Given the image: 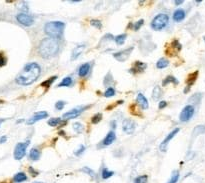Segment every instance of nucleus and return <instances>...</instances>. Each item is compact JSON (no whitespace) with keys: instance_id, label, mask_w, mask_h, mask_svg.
I'll list each match as a JSON object with an SVG mask.
<instances>
[{"instance_id":"obj_27","label":"nucleus","mask_w":205,"mask_h":183,"mask_svg":"<svg viewBox=\"0 0 205 183\" xmlns=\"http://www.w3.org/2000/svg\"><path fill=\"white\" fill-rule=\"evenodd\" d=\"M168 65H169V62H168L167 59H165V58H160V59L157 61L156 67L158 69H163V68H166Z\"/></svg>"},{"instance_id":"obj_22","label":"nucleus","mask_w":205,"mask_h":183,"mask_svg":"<svg viewBox=\"0 0 205 183\" xmlns=\"http://www.w3.org/2000/svg\"><path fill=\"white\" fill-rule=\"evenodd\" d=\"M169 83H173V84L177 85L178 83H179V81H178L177 79H176L174 76L169 75V76H167V77L162 81V85H163V86H166V85L169 84Z\"/></svg>"},{"instance_id":"obj_17","label":"nucleus","mask_w":205,"mask_h":183,"mask_svg":"<svg viewBox=\"0 0 205 183\" xmlns=\"http://www.w3.org/2000/svg\"><path fill=\"white\" fill-rule=\"evenodd\" d=\"M185 16H186V13L183 9H177L176 11H174L173 13V20L175 22H180L182 21V20H184Z\"/></svg>"},{"instance_id":"obj_11","label":"nucleus","mask_w":205,"mask_h":183,"mask_svg":"<svg viewBox=\"0 0 205 183\" xmlns=\"http://www.w3.org/2000/svg\"><path fill=\"white\" fill-rule=\"evenodd\" d=\"M122 130L126 134H132L135 130V123L132 119H124L122 122Z\"/></svg>"},{"instance_id":"obj_42","label":"nucleus","mask_w":205,"mask_h":183,"mask_svg":"<svg viewBox=\"0 0 205 183\" xmlns=\"http://www.w3.org/2000/svg\"><path fill=\"white\" fill-rule=\"evenodd\" d=\"M172 46H173V48H176V49H177L178 51H179V50H181V48H182L181 44L179 43V41H178V40H174L173 42H172Z\"/></svg>"},{"instance_id":"obj_30","label":"nucleus","mask_w":205,"mask_h":183,"mask_svg":"<svg viewBox=\"0 0 205 183\" xmlns=\"http://www.w3.org/2000/svg\"><path fill=\"white\" fill-rule=\"evenodd\" d=\"M113 174H114L113 171H110V170H108L107 168H104L101 172V177H102V179H108V178L113 176Z\"/></svg>"},{"instance_id":"obj_9","label":"nucleus","mask_w":205,"mask_h":183,"mask_svg":"<svg viewBox=\"0 0 205 183\" xmlns=\"http://www.w3.org/2000/svg\"><path fill=\"white\" fill-rule=\"evenodd\" d=\"M133 49H134V47L131 46L129 48L124 49V50H121L119 52L114 53L113 56H114V58H115L116 60H118L119 62H124L127 59V58L130 56V54H131V52L133 51Z\"/></svg>"},{"instance_id":"obj_36","label":"nucleus","mask_w":205,"mask_h":183,"mask_svg":"<svg viewBox=\"0 0 205 183\" xmlns=\"http://www.w3.org/2000/svg\"><path fill=\"white\" fill-rule=\"evenodd\" d=\"M205 132V126L203 125H199L193 130V135H197V134H202Z\"/></svg>"},{"instance_id":"obj_31","label":"nucleus","mask_w":205,"mask_h":183,"mask_svg":"<svg viewBox=\"0 0 205 183\" xmlns=\"http://www.w3.org/2000/svg\"><path fill=\"white\" fill-rule=\"evenodd\" d=\"M103 95H104V97H106V98L113 97L114 95H115V89H114L113 87H108Z\"/></svg>"},{"instance_id":"obj_25","label":"nucleus","mask_w":205,"mask_h":183,"mask_svg":"<svg viewBox=\"0 0 205 183\" xmlns=\"http://www.w3.org/2000/svg\"><path fill=\"white\" fill-rule=\"evenodd\" d=\"M161 95H162L161 88L159 86H155L153 91H152V98L154 99V100H158V99L161 97Z\"/></svg>"},{"instance_id":"obj_43","label":"nucleus","mask_w":205,"mask_h":183,"mask_svg":"<svg viewBox=\"0 0 205 183\" xmlns=\"http://www.w3.org/2000/svg\"><path fill=\"white\" fill-rule=\"evenodd\" d=\"M20 9L22 10V13H24V11H28V5H27V2L23 1L21 3V6H19Z\"/></svg>"},{"instance_id":"obj_1","label":"nucleus","mask_w":205,"mask_h":183,"mask_svg":"<svg viewBox=\"0 0 205 183\" xmlns=\"http://www.w3.org/2000/svg\"><path fill=\"white\" fill-rule=\"evenodd\" d=\"M41 74V67L36 62H30L26 64L21 72H20L15 81L17 84L22 86H28L34 83Z\"/></svg>"},{"instance_id":"obj_2","label":"nucleus","mask_w":205,"mask_h":183,"mask_svg":"<svg viewBox=\"0 0 205 183\" xmlns=\"http://www.w3.org/2000/svg\"><path fill=\"white\" fill-rule=\"evenodd\" d=\"M59 51V43L56 39H53L48 37V38H44L39 44L38 52L40 56L44 58V59H48V58L53 57L56 55Z\"/></svg>"},{"instance_id":"obj_7","label":"nucleus","mask_w":205,"mask_h":183,"mask_svg":"<svg viewBox=\"0 0 205 183\" xmlns=\"http://www.w3.org/2000/svg\"><path fill=\"white\" fill-rule=\"evenodd\" d=\"M89 106H79V107H76V108H73L72 110L66 112V113L63 114V119L65 120H68V119H74L76 117H78V116L83 112L85 109H87Z\"/></svg>"},{"instance_id":"obj_41","label":"nucleus","mask_w":205,"mask_h":183,"mask_svg":"<svg viewBox=\"0 0 205 183\" xmlns=\"http://www.w3.org/2000/svg\"><path fill=\"white\" fill-rule=\"evenodd\" d=\"M200 98H201V94H200V93H197V94H194L193 96H192V97L189 99V101H192V100H193L194 103H197V102H199Z\"/></svg>"},{"instance_id":"obj_40","label":"nucleus","mask_w":205,"mask_h":183,"mask_svg":"<svg viewBox=\"0 0 205 183\" xmlns=\"http://www.w3.org/2000/svg\"><path fill=\"white\" fill-rule=\"evenodd\" d=\"M84 151H85V146H84V145H80V146L74 151V154H75L76 156H80Z\"/></svg>"},{"instance_id":"obj_39","label":"nucleus","mask_w":205,"mask_h":183,"mask_svg":"<svg viewBox=\"0 0 205 183\" xmlns=\"http://www.w3.org/2000/svg\"><path fill=\"white\" fill-rule=\"evenodd\" d=\"M65 104H66V102H65V101L59 100V101H57L55 103V108H56L57 110H62L63 108H64V106H65Z\"/></svg>"},{"instance_id":"obj_14","label":"nucleus","mask_w":205,"mask_h":183,"mask_svg":"<svg viewBox=\"0 0 205 183\" xmlns=\"http://www.w3.org/2000/svg\"><path fill=\"white\" fill-rule=\"evenodd\" d=\"M136 102H137V104L140 106L141 109H143V110L148 109V107H149L148 101H147L146 97H145L142 93H138V94H137Z\"/></svg>"},{"instance_id":"obj_10","label":"nucleus","mask_w":205,"mask_h":183,"mask_svg":"<svg viewBox=\"0 0 205 183\" xmlns=\"http://www.w3.org/2000/svg\"><path fill=\"white\" fill-rule=\"evenodd\" d=\"M179 128H175L174 130H172L169 134H167V136L164 138V140L162 141V142L160 143V145H159V149H160V151L161 152H165L166 151V149H167V145H168V143H169V141L170 140H172V138L177 134V133L179 132Z\"/></svg>"},{"instance_id":"obj_12","label":"nucleus","mask_w":205,"mask_h":183,"mask_svg":"<svg viewBox=\"0 0 205 183\" xmlns=\"http://www.w3.org/2000/svg\"><path fill=\"white\" fill-rule=\"evenodd\" d=\"M48 116V113L46 111H39V112H36V113L32 116L31 118H29L27 120V124L28 125H31V124H33V123H35V122H37V121H39V120H42V119H44V118H46Z\"/></svg>"},{"instance_id":"obj_8","label":"nucleus","mask_w":205,"mask_h":183,"mask_svg":"<svg viewBox=\"0 0 205 183\" xmlns=\"http://www.w3.org/2000/svg\"><path fill=\"white\" fill-rule=\"evenodd\" d=\"M16 19H17V21L20 24H22V25H24V26H31V25H33V23H34L33 17H31L30 15H28L26 13H22V12L17 14Z\"/></svg>"},{"instance_id":"obj_28","label":"nucleus","mask_w":205,"mask_h":183,"mask_svg":"<svg viewBox=\"0 0 205 183\" xmlns=\"http://www.w3.org/2000/svg\"><path fill=\"white\" fill-rule=\"evenodd\" d=\"M126 38H127L126 34H120V35H117L116 37H114V41H115L117 45H123Z\"/></svg>"},{"instance_id":"obj_44","label":"nucleus","mask_w":205,"mask_h":183,"mask_svg":"<svg viewBox=\"0 0 205 183\" xmlns=\"http://www.w3.org/2000/svg\"><path fill=\"white\" fill-rule=\"evenodd\" d=\"M6 58L3 56L2 53H0V67H2V66H4L6 64Z\"/></svg>"},{"instance_id":"obj_3","label":"nucleus","mask_w":205,"mask_h":183,"mask_svg":"<svg viewBox=\"0 0 205 183\" xmlns=\"http://www.w3.org/2000/svg\"><path fill=\"white\" fill-rule=\"evenodd\" d=\"M65 24L62 21H50L44 25L45 33L53 39H60L63 34Z\"/></svg>"},{"instance_id":"obj_15","label":"nucleus","mask_w":205,"mask_h":183,"mask_svg":"<svg viewBox=\"0 0 205 183\" xmlns=\"http://www.w3.org/2000/svg\"><path fill=\"white\" fill-rule=\"evenodd\" d=\"M146 67H147V65H146L145 63H143V62H141V61H136V62L134 63L133 67L131 68L130 70H131V72L137 73V72L144 71V70L146 69Z\"/></svg>"},{"instance_id":"obj_13","label":"nucleus","mask_w":205,"mask_h":183,"mask_svg":"<svg viewBox=\"0 0 205 183\" xmlns=\"http://www.w3.org/2000/svg\"><path fill=\"white\" fill-rule=\"evenodd\" d=\"M116 139V134L114 131H109L107 133V135L105 136V138L101 141V145L102 146H109V145H111L114 141Z\"/></svg>"},{"instance_id":"obj_50","label":"nucleus","mask_w":205,"mask_h":183,"mask_svg":"<svg viewBox=\"0 0 205 183\" xmlns=\"http://www.w3.org/2000/svg\"><path fill=\"white\" fill-rule=\"evenodd\" d=\"M23 121H24V120H23V119H20V120H18V121H17V123H20V122H23Z\"/></svg>"},{"instance_id":"obj_35","label":"nucleus","mask_w":205,"mask_h":183,"mask_svg":"<svg viewBox=\"0 0 205 183\" xmlns=\"http://www.w3.org/2000/svg\"><path fill=\"white\" fill-rule=\"evenodd\" d=\"M90 24H91L93 27H95L97 29H101L102 28V22L100 21V20H98V19H92L91 21H90Z\"/></svg>"},{"instance_id":"obj_4","label":"nucleus","mask_w":205,"mask_h":183,"mask_svg":"<svg viewBox=\"0 0 205 183\" xmlns=\"http://www.w3.org/2000/svg\"><path fill=\"white\" fill-rule=\"evenodd\" d=\"M168 22H169V17H168V15L164 14V13H160L153 18L152 22H151V28L156 31L161 30V29L165 28L167 26Z\"/></svg>"},{"instance_id":"obj_18","label":"nucleus","mask_w":205,"mask_h":183,"mask_svg":"<svg viewBox=\"0 0 205 183\" xmlns=\"http://www.w3.org/2000/svg\"><path fill=\"white\" fill-rule=\"evenodd\" d=\"M198 77V71H195L193 73H190L189 75H188L187 79H186V83H187V87H190L194 84V82L196 81V79Z\"/></svg>"},{"instance_id":"obj_45","label":"nucleus","mask_w":205,"mask_h":183,"mask_svg":"<svg viewBox=\"0 0 205 183\" xmlns=\"http://www.w3.org/2000/svg\"><path fill=\"white\" fill-rule=\"evenodd\" d=\"M28 170H29L30 174H31V175L33 176V177H35V176H37V175H38V171H36V170H35L33 167H31V166H30L29 168H28Z\"/></svg>"},{"instance_id":"obj_46","label":"nucleus","mask_w":205,"mask_h":183,"mask_svg":"<svg viewBox=\"0 0 205 183\" xmlns=\"http://www.w3.org/2000/svg\"><path fill=\"white\" fill-rule=\"evenodd\" d=\"M167 106V102L166 101H160L158 104V108L159 109H163V108H165Z\"/></svg>"},{"instance_id":"obj_49","label":"nucleus","mask_w":205,"mask_h":183,"mask_svg":"<svg viewBox=\"0 0 205 183\" xmlns=\"http://www.w3.org/2000/svg\"><path fill=\"white\" fill-rule=\"evenodd\" d=\"M111 127H112V128H115V127H116V122H115V121H111Z\"/></svg>"},{"instance_id":"obj_34","label":"nucleus","mask_w":205,"mask_h":183,"mask_svg":"<svg viewBox=\"0 0 205 183\" xmlns=\"http://www.w3.org/2000/svg\"><path fill=\"white\" fill-rule=\"evenodd\" d=\"M148 180V176L147 175H141L138 176L134 179V183H146Z\"/></svg>"},{"instance_id":"obj_26","label":"nucleus","mask_w":205,"mask_h":183,"mask_svg":"<svg viewBox=\"0 0 205 183\" xmlns=\"http://www.w3.org/2000/svg\"><path fill=\"white\" fill-rule=\"evenodd\" d=\"M62 123V119L60 117H56V118H50L48 120V125L51 127H56L58 126L59 124Z\"/></svg>"},{"instance_id":"obj_21","label":"nucleus","mask_w":205,"mask_h":183,"mask_svg":"<svg viewBox=\"0 0 205 183\" xmlns=\"http://www.w3.org/2000/svg\"><path fill=\"white\" fill-rule=\"evenodd\" d=\"M27 180V176L26 174L24 172H18L16 173L14 177H13V181L16 182V183H21V182H24Z\"/></svg>"},{"instance_id":"obj_38","label":"nucleus","mask_w":205,"mask_h":183,"mask_svg":"<svg viewBox=\"0 0 205 183\" xmlns=\"http://www.w3.org/2000/svg\"><path fill=\"white\" fill-rule=\"evenodd\" d=\"M144 24V20L143 19H140V20H138L137 22H135L134 24H133V30H135V31H138L139 29H140V27Z\"/></svg>"},{"instance_id":"obj_37","label":"nucleus","mask_w":205,"mask_h":183,"mask_svg":"<svg viewBox=\"0 0 205 183\" xmlns=\"http://www.w3.org/2000/svg\"><path fill=\"white\" fill-rule=\"evenodd\" d=\"M81 171L82 172H84V173H86V174H88L89 176H91V177H94L95 176V172L93 171V170L91 169V168H89V167H83L81 169Z\"/></svg>"},{"instance_id":"obj_23","label":"nucleus","mask_w":205,"mask_h":183,"mask_svg":"<svg viewBox=\"0 0 205 183\" xmlns=\"http://www.w3.org/2000/svg\"><path fill=\"white\" fill-rule=\"evenodd\" d=\"M57 79V76H51L50 78H48L47 80H45V81H43L42 83H41V87H43V88H49L51 85H52V83L54 82L55 80Z\"/></svg>"},{"instance_id":"obj_24","label":"nucleus","mask_w":205,"mask_h":183,"mask_svg":"<svg viewBox=\"0 0 205 183\" xmlns=\"http://www.w3.org/2000/svg\"><path fill=\"white\" fill-rule=\"evenodd\" d=\"M72 82H73L72 78L70 76H67L62 79V81L58 84V87H69L72 84Z\"/></svg>"},{"instance_id":"obj_48","label":"nucleus","mask_w":205,"mask_h":183,"mask_svg":"<svg viewBox=\"0 0 205 183\" xmlns=\"http://www.w3.org/2000/svg\"><path fill=\"white\" fill-rule=\"evenodd\" d=\"M183 2H184L183 0H176V1H174V4L176 6H178V5H181Z\"/></svg>"},{"instance_id":"obj_19","label":"nucleus","mask_w":205,"mask_h":183,"mask_svg":"<svg viewBox=\"0 0 205 183\" xmlns=\"http://www.w3.org/2000/svg\"><path fill=\"white\" fill-rule=\"evenodd\" d=\"M84 48H85L84 45H78V46H76L74 49H73V51H72L71 59H72V60H75L76 58H78V56L81 54V52L83 51Z\"/></svg>"},{"instance_id":"obj_16","label":"nucleus","mask_w":205,"mask_h":183,"mask_svg":"<svg viewBox=\"0 0 205 183\" xmlns=\"http://www.w3.org/2000/svg\"><path fill=\"white\" fill-rule=\"evenodd\" d=\"M90 63H84L82 64L80 67L78 68V75L79 77H85L87 76V74L90 71Z\"/></svg>"},{"instance_id":"obj_51","label":"nucleus","mask_w":205,"mask_h":183,"mask_svg":"<svg viewBox=\"0 0 205 183\" xmlns=\"http://www.w3.org/2000/svg\"><path fill=\"white\" fill-rule=\"evenodd\" d=\"M4 121V119H0V125H1V123Z\"/></svg>"},{"instance_id":"obj_52","label":"nucleus","mask_w":205,"mask_h":183,"mask_svg":"<svg viewBox=\"0 0 205 183\" xmlns=\"http://www.w3.org/2000/svg\"><path fill=\"white\" fill-rule=\"evenodd\" d=\"M35 183H42V182H35Z\"/></svg>"},{"instance_id":"obj_32","label":"nucleus","mask_w":205,"mask_h":183,"mask_svg":"<svg viewBox=\"0 0 205 183\" xmlns=\"http://www.w3.org/2000/svg\"><path fill=\"white\" fill-rule=\"evenodd\" d=\"M72 127H73V130H74L75 132H77V133H80V132H82V131H83V129H84V126L82 125L81 123H79V122H75V123H73Z\"/></svg>"},{"instance_id":"obj_33","label":"nucleus","mask_w":205,"mask_h":183,"mask_svg":"<svg viewBox=\"0 0 205 183\" xmlns=\"http://www.w3.org/2000/svg\"><path fill=\"white\" fill-rule=\"evenodd\" d=\"M101 120H102V114H101V113H96L95 115L92 116L91 122H92L93 124H97V123H99Z\"/></svg>"},{"instance_id":"obj_6","label":"nucleus","mask_w":205,"mask_h":183,"mask_svg":"<svg viewBox=\"0 0 205 183\" xmlns=\"http://www.w3.org/2000/svg\"><path fill=\"white\" fill-rule=\"evenodd\" d=\"M194 112H195V109H194V106H193V105H186V106L182 109V111L180 112L179 120H180L181 122H187V121H189V120H190L192 117H193Z\"/></svg>"},{"instance_id":"obj_47","label":"nucleus","mask_w":205,"mask_h":183,"mask_svg":"<svg viewBox=\"0 0 205 183\" xmlns=\"http://www.w3.org/2000/svg\"><path fill=\"white\" fill-rule=\"evenodd\" d=\"M6 141H7V137L6 136H1V137H0V144L5 143Z\"/></svg>"},{"instance_id":"obj_29","label":"nucleus","mask_w":205,"mask_h":183,"mask_svg":"<svg viewBox=\"0 0 205 183\" xmlns=\"http://www.w3.org/2000/svg\"><path fill=\"white\" fill-rule=\"evenodd\" d=\"M179 176H180V174H179L178 170H174V171L172 172V175L170 177V179L168 180L167 183H177V181L179 179Z\"/></svg>"},{"instance_id":"obj_20","label":"nucleus","mask_w":205,"mask_h":183,"mask_svg":"<svg viewBox=\"0 0 205 183\" xmlns=\"http://www.w3.org/2000/svg\"><path fill=\"white\" fill-rule=\"evenodd\" d=\"M40 158V150L37 148H32L29 152V159L32 161H37Z\"/></svg>"},{"instance_id":"obj_5","label":"nucleus","mask_w":205,"mask_h":183,"mask_svg":"<svg viewBox=\"0 0 205 183\" xmlns=\"http://www.w3.org/2000/svg\"><path fill=\"white\" fill-rule=\"evenodd\" d=\"M28 145H29V141H26V142H20V143L16 144V146L14 148V153H13L14 159L20 160L25 156Z\"/></svg>"}]
</instances>
